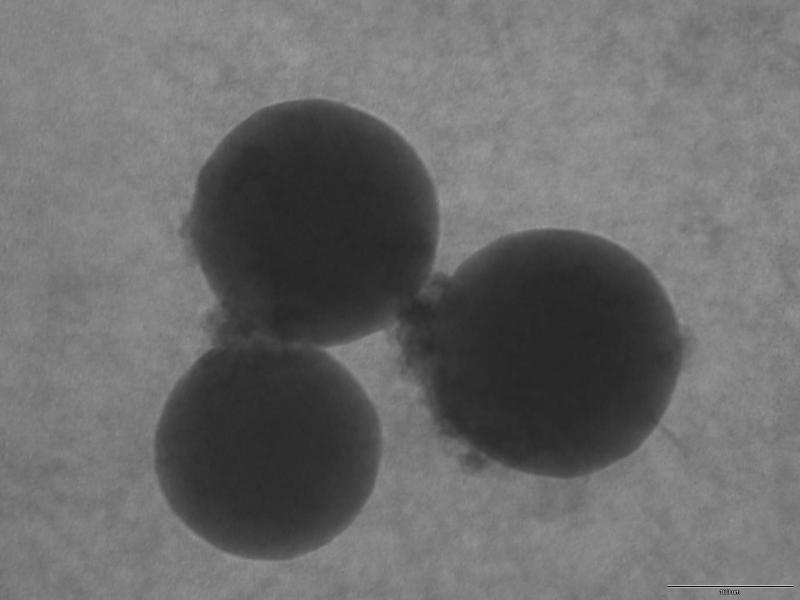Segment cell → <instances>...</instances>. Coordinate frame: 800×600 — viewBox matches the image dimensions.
Wrapping results in <instances>:
<instances>
[{
	"label": "cell",
	"instance_id": "obj_3",
	"mask_svg": "<svg viewBox=\"0 0 800 600\" xmlns=\"http://www.w3.org/2000/svg\"><path fill=\"white\" fill-rule=\"evenodd\" d=\"M383 452L377 410L325 348L213 342L168 395L154 466L174 515L231 556L278 562L334 541L360 515Z\"/></svg>",
	"mask_w": 800,
	"mask_h": 600
},
{
	"label": "cell",
	"instance_id": "obj_1",
	"mask_svg": "<svg viewBox=\"0 0 800 600\" xmlns=\"http://www.w3.org/2000/svg\"><path fill=\"white\" fill-rule=\"evenodd\" d=\"M432 177L392 126L328 99L271 104L202 166L184 222L214 341L321 348L392 329L431 277Z\"/></svg>",
	"mask_w": 800,
	"mask_h": 600
},
{
	"label": "cell",
	"instance_id": "obj_2",
	"mask_svg": "<svg viewBox=\"0 0 800 600\" xmlns=\"http://www.w3.org/2000/svg\"><path fill=\"white\" fill-rule=\"evenodd\" d=\"M446 435L524 473L566 475L564 429L621 380L669 385L685 339L655 274L595 234L502 236L434 274L396 324Z\"/></svg>",
	"mask_w": 800,
	"mask_h": 600
}]
</instances>
